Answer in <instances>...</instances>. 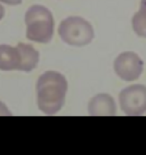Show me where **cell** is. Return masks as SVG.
Listing matches in <instances>:
<instances>
[{
    "label": "cell",
    "instance_id": "1",
    "mask_svg": "<svg viewBox=\"0 0 146 155\" xmlns=\"http://www.w3.org/2000/svg\"><path fill=\"white\" fill-rule=\"evenodd\" d=\"M68 92V81L63 74L47 71L37 81L38 107L45 114H55L62 110Z\"/></svg>",
    "mask_w": 146,
    "mask_h": 155
},
{
    "label": "cell",
    "instance_id": "2",
    "mask_svg": "<svg viewBox=\"0 0 146 155\" xmlns=\"http://www.w3.org/2000/svg\"><path fill=\"white\" fill-rule=\"evenodd\" d=\"M26 38L38 42L48 44L54 35V17L51 12L41 5H32L25 13Z\"/></svg>",
    "mask_w": 146,
    "mask_h": 155
},
{
    "label": "cell",
    "instance_id": "3",
    "mask_svg": "<svg viewBox=\"0 0 146 155\" xmlns=\"http://www.w3.org/2000/svg\"><path fill=\"white\" fill-rule=\"evenodd\" d=\"M58 34L65 44L75 47L90 44L95 35L93 25L79 16H71L63 19L58 26Z\"/></svg>",
    "mask_w": 146,
    "mask_h": 155
},
{
    "label": "cell",
    "instance_id": "4",
    "mask_svg": "<svg viewBox=\"0 0 146 155\" xmlns=\"http://www.w3.org/2000/svg\"><path fill=\"white\" fill-rule=\"evenodd\" d=\"M122 112L127 115H141L146 112V87L134 84L124 88L119 96Z\"/></svg>",
    "mask_w": 146,
    "mask_h": 155
},
{
    "label": "cell",
    "instance_id": "5",
    "mask_svg": "<svg viewBox=\"0 0 146 155\" xmlns=\"http://www.w3.org/2000/svg\"><path fill=\"white\" fill-rule=\"evenodd\" d=\"M144 63L136 53L124 51L114 61V71L120 79L124 81L137 80L143 73Z\"/></svg>",
    "mask_w": 146,
    "mask_h": 155
},
{
    "label": "cell",
    "instance_id": "6",
    "mask_svg": "<svg viewBox=\"0 0 146 155\" xmlns=\"http://www.w3.org/2000/svg\"><path fill=\"white\" fill-rule=\"evenodd\" d=\"M90 115H115L117 106L112 96L108 94H99L94 96L88 105Z\"/></svg>",
    "mask_w": 146,
    "mask_h": 155
},
{
    "label": "cell",
    "instance_id": "7",
    "mask_svg": "<svg viewBox=\"0 0 146 155\" xmlns=\"http://www.w3.org/2000/svg\"><path fill=\"white\" fill-rule=\"evenodd\" d=\"M16 48L20 53V66L18 71H24V72H31L32 70L37 68L39 63L40 55L38 50L29 44H20L16 46Z\"/></svg>",
    "mask_w": 146,
    "mask_h": 155
},
{
    "label": "cell",
    "instance_id": "8",
    "mask_svg": "<svg viewBox=\"0 0 146 155\" xmlns=\"http://www.w3.org/2000/svg\"><path fill=\"white\" fill-rule=\"evenodd\" d=\"M20 66V53L16 47L9 45H0V70L13 71L18 70Z\"/></svg>",
    "mask_w": 146,
    "mask_h": 155
},
{
    "label": "cell",
    "instance_id": "9",
    "mask_svg": "<svg viewBox=\"0 0 146 155\" xmlns=\"http://www.w3.org/2000/svg\"><path fill=\"white\" fill-rule=\"evenodd\" d=\"M132 29L137 35L141 38H146V13L143 10H138L132 17Z\"/></svg>",
    "mask_w": 146,
    "mask_h": 155
},
{
    "label": "cell",
    "instance_id": "10",
    "mask_svg": "<svg viewBox=\"0 0 146 155\" xmlns=\"http://www.w3.org/2000/svg\"><path fill=\"white\" fill-rule=\"evenodd\" d=\"M0 115H12V113L7 108V106L1 102H0Z\"/></svg>",
    "mask_w": 146,
    "mask_h": 155
},
{
    "label": "cell",
    "instance_id": "11",
    "mask_svg": "<svg viewBox=\"0 0 146 155\" xmlns=\"http://www.w3.org/2000/svg\"><path fill=\"white\" fill-rule=\"evenodd\" d=\"M0 2H4L6 5L16 6V5H20L21 2H22V0H0Z\"/></svg>",
    "mask_w": 146,
    "mask_h": 155
},
{
    "label": "cell",
    "instance_id": "12",
    "mask_svg": "<svg viewBox=\"0 0 146 155\" xmlns=\"http://www.w3.org/2000/svg\"><path fill=\"white\" fill-rule=\"evenodd\" d=\"M139 9L146 13V0H141V7H139Z\"/></svg>",
    "mask_w": 146,
    "mask_h": 155
},
{
    "label": "cell",
    "instance_id": "13",
    "mask_svg": "<svg viewBox=\"0 0 146 155\" xmlns=\"http://www.w3.org/2000/svg\"><path fill=\"white\" fill-rule=\"evenodd\" d=\"M5 16V8L2 7V5H0V21L4 18Z\"/></svg>",
    "mask_w": 146,
    "mask_h": 155
}]
</instances>
